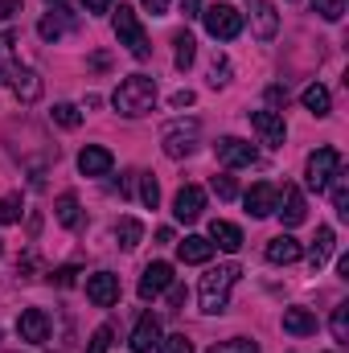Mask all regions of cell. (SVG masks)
I'll return each mask as SVG.
<instances>
[{"instance_id": "obj_27", "label": "cell", "mask_w": 349, "mask_h": 353, "mask_svg": "<svg viewBox=\"0 0 349 353\" xmlns=\"http://www.w3.org/2000/svg\"><path fill=\"white\" fill-rule=\"evenodd\" d=\"M115 239H119V247H123V251H136V247H140V239H144V226H140L136 218H119Z\"/></svg>"}, {"instance_id": "obj_14", "label": "cell", "mask_w": 349, "mask_h": 353, "mask_svg": "<svg viewBox=\"0 0 349 353\" xmlns=\"http://www.w3.org/2000/svg\"><path fill=\"white\" fill-rule=\"evenodd\" d=\"M247 214L251 218H271L275 214V205H279V189L275 185H267V181H259L255 189H247Z\"/></svg>"}, {"instance_id": "obj_3", "label": "cell", "mask_w": 349, "mask_h": 353, "mask_svg": "<svg viewBox=\"0 0 349 353\" xmlns=\"http://www.w3.org/2000/svg\"><path fill=\"white\" fill-rule=\"evenodd\" d=\"M115 37H119V46H128V54L140 58V62L152 54V46H148V37H144V25H140V17H136L132 4H119V12H115Z\"/></svg>"}, {"instance_id": "obj_6", "label": "cell", "mask_w": 349, "mask_h": 353, "mask_svg": "<svg viewBox=\"0 0 349 353\" xmlns=\"http://www.w3.org/2000/svg\"><path fill=\"white\" fill-rule=\"evenodd\" d=\"M197 132H201V128H197L193 119H189V123H173V128L165 132V140H161L165 157H169V161H185V157L197 148Z\"/></svg>"}, {"instance_id": "obj_7", "label": "cell", "mask_w": 349, "mask_h": 353, "mask_svg": "<svg viewBox=\"0 0 349 353\" xmlns=\"http://www.w3.org/2000/svg\"><path fill=\"white\" fill-rule=\"evenodd\" d=\"M214 152H218V161H222L226 169H247V165L259 161L255 144H247V140H239V136H222V140L214 144Z\"/></svg>"}, {"instance_id": "obj_34", "label": "cell", "mask_w": 349, "mask_h": 353, "mask_svg": "<svg viewBox=\"0 0 349 353\" xmlns=\"http://www.w3.org/2000/svg\"><path fill=\"white\" fill-rule=\"evenodd\" d=\"M140 201H144L148 210L161 205V185H157V176H144V181H140Z\"/></svg>"}, {"instance_id": "obj_25", "label": "cell", "mask_w": 349, "mask_h": 353, "mask_svg": "<svg viewBox=\"0 0 349 353\" xmlns=\"http://www.w3.org/2000/svg\"><path fill=\"white\" fill-rule=\"evenodd\" d=\"M329 255H333V226H321V230H317V239H312V251H308V267H312V271H321Z\"/></svg>"}, {"instance_id": "obj_33", "label": "cell", "mask_w": 349, "mask_h": 353, "mask_svg": "<svg viewBox=\"0 0 349 353\" xmlns=\"http://www.w3.org/2000/svg\"><path fill=\"white\" fill-rule=\"evenodd\" d=\"M210 83H214V87H226V83H230V58H226V54L214 58V66H210Z\"/></svg>"}, {"instance_id": "obj_41", "label": "cell", "mask_w": 349, "mask_h": 353, "mask_svg": "<svg viewBox=\"0 0 349 353\" xmlns=\"http://www.w3.org/2000/svg\"><path fill=\"white\" fill-rule=\"evenodd\" d=\"M214 193H218V197H222V201H230V197H235V193H239V185H235V176H214Z\"/></svg>"}, {"instance_id": "obj_16", "label": "cell", "mask_w": 349, "mask_h": 353, "mask_svg": "<svg viewBox=\"0 0 349 353\" xmlns=\"http://www.w3.org/2000/svg\"><path fill=\"white\" fill-rule=\"evenodd\" d=\"M8 87H12V94H17L21 103H37V99H41V79H37V70H29V66H12Z\"/></svg>"}, {"instance_id": "obj_43", "label": "cell", "mask_w": 349, "mask_h": 353, "mask_svg": "<svg viewBox=\"0 0 349 353\" xmlns=\"http://www.w3.org/2000/svg\"><path fill=\"white\" fill-rule=\"evenodd\" d=\"M17 12H21V0H0V21H8Z\"/></svg>"}, {"instance_id": "obj_32", "label": "cell", "mask_w": 349, "mask_h": 353, "mask_svg": "<svg viewBox=\"0 0 349 353\" xmlns=\"http://www.w3.org/2000/svg\"><path fill=\"white\" fill-rule=\"evenodd\" d=\"M17 218H21V197H17V193L0 197V226H12Z\"/></svg>"}, {"instance_id": "obj_40", "label": "cell", "mask_w": 349, "mask_h": 353, "mask_svg": "<svg viewBox=\"0 0 349 353\" xmlns=\"http://www.w3.org/2000/svg\"><path fill=\"white\" fill-rule=\"evenodd\" d=\"M107 350H111V329L103 325V329H94V337H90L87 353H107Z\"/></svg>"}, {"instance_id": "obj_39", "label": "cell", "mask_w": 349, "mask_h": 353, "mask_svg": "<svg viewBox=\"0 0 349 353\" xmlns=\"http://www.w3.org/2000/svg\"><path fill=\"white\" fill-rule=\"evenodd\" d=\"M74 279H79V267H54L50 271V283H58V288H74Z\"/></svg>"}, {"instance_id": "obj_22", "label": "cell", "mask_w": 349, "mask_h": 353, "mask_svg": "<svg viewBox=\"0 0 349 353\" xmlns=\"http://www.w3.org/2000/svg\"><path fill=\"white\" fill-rule=\"evenodd\" d=\"M283 333L292 337H312L317 333V316L308 308H283Z\"/></svg>"}, {"instance_id": "obj_9", "label": "cell", "mask_w": 349, "mask_h": 353, "mask_svg": "<svg viewBox=\"0 0 349 353\" xmlns=\"http://www.w3.org/2000/svg\"><path fill=\"white\" fill-rule=\"evenodd\" d=\"M87 300L99 304V308H111V304L119 300V275H111V271L87 275Z\"/></svg>"}, {"instance_id": "obj_35", "label": "cell", "mask_w": 349, "mask_h": 353, "mask_svg": "<svg viewBox=\"0 0 349 353\" xmlns=\"http://www.w3.org/2000/svg\"><path fill=\"white\" fill-rule=\"evenodd\" d=\"M12 66H17V62H12V33H0V74L8 79Z\"/></svg>"}, {"instance_id": "obj_8", "label": "cell", "mask_w": 349, "mask_h": 353, "mask_svg": "<svg viewBox=\"0 0 349 353\" xmlns=\"http://www.w3.org/2000/svg\"><path fill=\"white\" fill-rule=\"evenodd\" d=\"M201 210H206V189H201V185H181L177 197H173L177 222H197Z\"/></svg>"}, {"instance_id": "obj_21", "label": "cell", "mask_w": 349, "mask_h": 353, "mask_svg": "<svg viewBox=\"0 0 349 353\" xmlns=\"http://www.w3.org/2000/svg\"><path fill=\"white\" fill-rule=\"evenodd\" d=\"M210 243L235 255V251L243 247V230H239L235 222H222V218H214V222H210Z\"/></svg>"}, {"instance_id": "obj_42", "label": "cell", "mask_w": 349, "mask_h": 353, "mask_svg": "<svg viewBox=\"0 0 349 353\" xmlns=\"http://www.w3.org/2000/svg\"><path fill=\"white\" fill-rule=\"evenodd\" d=\"M181 12H185V21L201 17V0H181Z\"/></svg>"}, {"instance_id": "obj_47", "label": "cell", "mask_w": 349, "mask_h": 353, "mask_svg": "<svg viewBox=\"0 0 349 353\" xmlns=\"http://www.w3.org/2000/svg\"><path fill=\"white\" fill-rule=\"evenodd\" d=\"M169 304H173V308H181V304H185V288L169 283Z\"/></svg>"}, {"instance_id": "obj_51", "label": "cell", "mask_w": 349, "mask_h": 353, "mask_svg": "<svg viewBox=\"0 0 349 353\" xmlns=\"http://www.w3.org/2000/svg\"><path fill=\"white\" fill-rule=\"evenodd\" d=\"M50 4H62V0H50Z\"/></svg>"}, {"instance_id": "obj_37", "label": "cell", "mask_w": 349, "mask_h": 353, "mask_svg": "<svg viewBox=\"0 0 349 353\" xmlns=\"http://www.w3.org/2000/svg\"><path fill=\"white\" fill-rule=\"evenodd\" d=\"M317 12L325 21H341L346 17V0H317Z\"/></svg>"}, {"instance_id": "obj_24", "label": "cell", "mask_w": 349, "mask_h": 353, "mask_svg": "<svg viewBox=\"0 0 349 353\" xmlns=\"http://www.w3.org/2000/svg\"><path fill=\"white\" fill-rule=\"evenodd\" d=\"M300 103L317 115V119H325L329 111H333V94H329V87H321V83H312V87H304V94H300Z\"/></svg>"}, {"instance_id": "obj_10", "label": "cell", "mask_w": 349, "mask_h": 353, "mask_svg": "<svg viewBox=\"0 0 349 353\" xmlns=\"http://www.w3.org/2000/svg\"><path fill=\"white\" fill-rule=\"evenodd\" d=\"M17 333H21V341H29V345H46V341H50V316H46L41 308H25L21 321H17Z\"/></svg>"}, {"instance_id": "obj_12", "label": "cell", "mask_w": 349, "mask_h": 353, "mask_svg": "<svg viewBox=\"0 0 349 353\" xmlns=\"http://www.w3.org/2000/svg\"><path fill=\"white\" fill-rule=\"evenodd\" d=\"M247 12H251V21H255V37H259V41H271V37L279 33V12H275L271 0H247Z\"/></svg>"}, {"instance_id": "obj_28", "label": "cell", "mask_w": 349, "mask_h": 353, "mask_svg": "<svg viewBox=\"0 0 349 353\" xmlns=\"http://www.w3.org/2000/svg\"><path fill=\"white\" fill-rule=\"evenodd\" d=\"M173 46H177V54H173L177 70H189V66H193V58H197V41H193L189 33H177Z\"/></svg>"}, {"instance_id": "obj_26", "label": "cell", "mask_w": 349, "mask_h": 353, "mask_svg": "<svg viewBox=\"0 0 349 353\" xmlns=\"http://www.w3.org/2000/svg\"><path fill=\"white\" fill-rule=\"evenodd\" d=\"M54 218H58V226H66V230H74L79 226V197L74 193H58V201H54Z\"/></svg>"}, {"instance_id": "obj_1", "label": "cell", "mask_w": 349, "mask_h": 353, "mask_svg": "<svg viewBox=\"0 0 349 353\" xmlns=\"http://www.w3.org/2000/svg\"><path fill=\"white\" fill-rule=\"evenodd\" d=\"M111 107L123 115V119H140V115H148L152 107H157V79H148V74H132V79H123L115 94H111Z\"/></svg>"}, {"instance_id": "obj_38", "label": "cell", "mask_w": 349, "mask_h": 353, "mask_svg": "<svg viewBox=\"0 0 349 353\" xmlns=\"http://www.w3.org/2000/svg\"><path fill=\"white\" fill-rule=\"evenodd\" d=\"M161 353H193V341H189L185 333H173V337L161 341Z\"/></svg>"}, {"instance_id": "obj_50", "label": "cell", "mask_w": 349, "mask_h": 353, "mask_svg": "<svg viewBox=\"0 0 349 353\" xmlns=\"http://www.w3.org/2000/svg\"><path fill=\"white\" fill-rule=\"evenodd\" d=\"M0 255H4V243H0Z\"/></svg>"}, {"instance_id": "obj_18", "label": "cell", "mask_w": 349, "mask_h": 353, "mask_svg": "<svg viewBox=\"0 0 349 353\" xmlns=\"http://www.w3.org/2000/svg\"><path fill=\"white\" fill-rule=\"evenodd\" d=\"M275 214L283 218V226L292 230V226H300L304 218H308V205H304V193L296 189V185H283V205H275Z\"/></svg>"}, {"instance_id": "obj_48", "label": "cell", "mask_w": 349, "mask_h": 353, "mask_svg": "<svg viewBox=\"0 0 349 353\" xmlns=\"http://www.w3.org/2000/svg\"><path fill=\"white\" fill-rule=\"evenodd\" d=\"M87 4V12H107L111 8V0H83Z\"/></svg>"}, {"instance_id": "obj_11", "label": "cell", "mask_w": 349, "mask_h": 353, "mask_svg": "<svg viewBox=\"0 0 349 353\" xmlns=\"http://www.w3.org/2000/svg\"><path fill=\"white\" fill-rule=\"evenodd\" d=\"M251 128L259 132V140L267 148H279L283 144V136H288V128H283V115L279 111H251Z\"/></svg>"}, {"instance_id": "obj_5", "label": "cell", "mask_w": 349, "mask_h": 353, "mask_svg": "<svg viewBox=\"0 0 349 353\" xmlns=\"http://www.w3.org/2000/svg\"><path fill=\"white\" fill-rule=\"evenodd\" d=\"M201 21H206L210 37H218V41H235V37L243 33V12H239L235 4H210V8L201 12Z\"/></svg>"}, {"instance_id": "obj_4", "label": "cell", "mask_w": 349, "mask_h": 353, "mask_svg": "<svg viewBox=\"0 0 349 353\" xmlns=\"http://www.w3.org/2000/svg\"><path fill=\"white\" fill-rule=\"evenodd\" d=\"M341 165H346V161H341V152H337V148H329V144H325V148H317V152L308 157V165H304V181H308V189L325 193V189L333 185V176L341 173Z\"/></svg>"}, {"instance_id": "obj_29", "label": "cell", "mask_w": 349, "mask_h": 353, "mask_svg": "<svg viewBox=\"0 0 349 353\" xmlns=\"http://www.w3.org/2000/svg\"><path fill=\"white\" fill-rule=\"evenodd\" d=\"M50 119H54L58 128H79V123H83V111H79L74 103H58V107L50 111Z\"/></svg>"}, {"instance_id": "obj_17", "label": "cell", "mask_w": 349, "mask_h": 353, "mask_svg": "<svg viewBox=\"0 0 349 353\" xmlns=\"http://www.w3.org/2000/svg\"><path fill=\"white\" fill-rule=\"evenodd\" d=\"M111 165H115V157H111L103 144H87V148L79 152V173L83 176H107Z\"/></svg>"}, {"instance_id": "obj_23", "label": "cell", "mask_w": 349, "mask_h": 353, "mask_svg": "<svg viewBox=\"0 0 349 353\" xmlns=\"http://www.w3.org/2000/svg\"><path fill=\"white\" fill-rule=\"evenodd\" d=\"M300 255H304V251H300V243H296L292 234H279V239L267 243V263H283L288 267V263H296Z\"/></svg>"}, {"instance_id": "obj_49", "label": "cell", "mask_w": 349, "mask_h": 353, "mask_svg": "<svg viewBox=\"0 0 349 353\" xmlns=\"http://www.w3.org/2000/svg\"><path fill=\"white\" fill-rule=\"evenodd\" d=\"M337 271H341V279H349V255H341V259H337Z\"/></svg>"}, {"instance_id": "obj_20", "label": "cell", "mask_w": 349, "mask_h": 353, "mask_svg": "<svg viewBox=\"0 0 349 353\" xmlns=\"http://www.w3.org/2000/svg\"><path fill=\"white\" fill-rule=\"evenodd\" d=\"M177 259L181 263H210L214 259V243L201 234H189L185 243H177Z\"/></svg>"}, {"instance_id": "obj_31", "label": "cell", "mask_w": 349, "mask_h": 353, "mask_svg": "<svg viewBox=\"0 0 349 353\" xmlns=\"http://www.w3.org/2000/svg\"><path fill=\"white\" fill-rule=\"evenodd\" d=\"M333 205H337V214L349 218V176H333Z\"/></svg>"}, {"instance_id": "obj_46", "label": "cell", "mask_w": 349, "mask_h": 353, "mask_svg": "<svg viewBox=\"0 0 349 353\" xmlns=\"http://www.w3.org/2000/svg\"><path fill=\"white\" fill-rule=\"evenodd\" d=\"M267 103H271V107H283V103H288L283 87H271V90H267Z\"/></svg>"}, {"instance_id": "obj_44", "label": "cell", "mask_w": 349, "mask_h": 353, "mask_svg": "<svg viewBox=\"0 0 349 353\" xmlns=\"http://www.w3.org/2000/svg\"><path fill=\"white\" fill-rule=\"evenodd\" d=\"M140 4H144L152 17H165V12H169V0H140Z\"/></svg>"}, {"instance_id": "obj_19", "label": "cell", "mask_w": 349, "mask_h": 353, "mask_svg": "<svg viewBox=\"0 0 349 353\" xmlns=\"http://www.w3.org/2000/svg\"><path fill=\"white\" fill-rule=\"evenodd\" d=\"M70 29H74V17H70V12H66L62 4H58L54 12H46L41 21H37V33H41L46 41H58V37H66Z\"/></svg>"}, {"instance_id": "obj_13", "label": "cell", "mask_w": 349, "mask_h": 353, "mask_svg": "<svg viewBox=\"0 0 349 353\" xmlns=\"http://www.w3.org/2000/svg\"><path fill=\"white\" fill-rule=\"evenodd\" d=\"M173 283V263H148L140 275V300H157Z\"/></svg>"}, {"instance_id": "obj_45", "label": "cell", "mask_w": 349, "mask_h": 353, "mask_svg": "<svg viewBox=\"0 0 349 353\" xmlns=\"http://www.w3.org/2000/svg\"><path fill=\"white\" fill-rule=\"evenodd\" d=\"M169 103H173L177 111H181V107H193V90H177V94L169 99Z\"/></svg>"}, {"instance_id": "obj_36", "label": "cell", "mask_w": 349, "mask_h": 353, "mask_svg": "<svg viewBox=\"0 0 349 353\" xmlns=\"http://www.w3.org/2000/svg\"><path fill=\"white\" fill-rule=\"evenodd\" d=\"M210 353H259L255 341H247V337H235V341H222V345H214Z\"/></svg>"}, {"instance_id": "obj_15", "label": "cell", "mask_w": 349, "mask_h": 353, "mask_svg": "<svg viewBox=\"0 0 349 353\" xmlns=\"http://www.w3.org/2000/svg\"><path fill=\"white\" fill-rule=\"evenodd\" d=\"M128 345H132V353H152V345H161V321H157L152 312H144V316L136 321Z\"/></svg>"}, {"instance_id": "obj_30", "label": "cell", "mask_w": 349, "mask_h": 353, "mask_svg": "<svg viewBox=\"0 0 349 353\" xmlns=\"http://www.w3.org/2000/svg\"><path fill=\"white\" fill-rule=\"evenodd\" d=\"M329 329H333V341L337 345H349V304H337L333 308V325Z\"/></svg>"}, {"instance_id": "obj_2", "label": "cell", "mask_w": 349, "mask_h": 353, "mask_svg": "<svg viewBox=\"0 0 349 353\" xmlns=\"http://www.w3.org/2000/svg\"><path fill=\"white\" fill-rule=\"evenodd\" d=\"M239 275H243V267L239 263L210 267V271L201 275V288H197V296H201V312H210V316L226 312V304H230V288L239 283Z\"/></svg>"}]
</instances>
